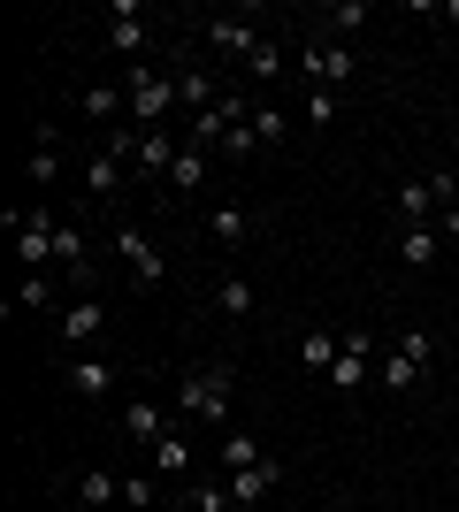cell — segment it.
Segmentation results:
<instances>
[{
  "instance_id": "cell-28",
  "label": "cell",
  "mask_w": 459,
  "mask_h": 512,
  "mask_svg": "<svg viewBox=\"0 0 459 512\" xmlns=\"http://www.w3.org/2000/svg\"><path fill=\"white\" fill-rule=\"evenodd\" d=\"M207 169H215V153L184 146V153H176V169H169V192H176V199H184V192H199V184H207Z\"/></svg>"
},
{
  "instance_id": "cell-9",
  "label": "cell",
  "mask_w": 459,
  "mask_h": 512,
  "mask_svg": "<svg viewBox=\"0 0 459 512\" xmlns=\"http://www.w3.org/2000/svg\"><path fill=\"white\" fill-rule=\"evenodd\" d=\"M146 467L161 474V482H192V467H199V444L184 436V428H169L161 444H146Z\"/></svg>"
},
{
  "instance_id": "cell-16",
  "label": "cell",
  "mask_w": 459,
  "mask_h": 512,
  "mask_svg": "<svg viewBox=\"0 0 459 512\" xmlns=\"http://www.w3.org/2000/svg\"><path fill=\"white\" fill-rule=\"evenodd\" d=\"M253 306H261V299H253V283H245L238 268H222V276H215V314L222 321H253Z\"/></svg>"
},
{
  "instance_id": "cell-3",
  "label": "cell",
  "mask_w": 459,
  "mask_h": 512,
  "mask_svg": "<svg viewBox=\"0 0 459 512\" xmlns=\"http://www.w3.org/2000/svg\"><path fill=\"white\" fill-rule=\"evenodd\" d=\"M429 360H437V337H429V329H391V352L375 360V375H383V390H414L421 375H429Z\"/></svg>"
},
{
  "instance_id": "cell-12",
  "label": "cell",
  "mask_w": 459,
  "mask_h": 512,
  "mask_svg": "<svg viewBox=\"0 0 459 512\" xmlns=\"http://www.w3.org/2000/svg\"><path fill=\"white\" fill-rule=\"evenodd\" d=\"M108 46L123 54V62H146V16H138V0H115V23H108Z\"/></svg>"
},
{
  "instance_id": "cell-5",
  "label": "cell",
  "mask_w": 459,
  "mask_h": 512,
  "mask_svg": "<svg viewBox=\"0 0 459 512\" xmlns=\"http://www.w3.org/2000/svg\"><path fill=\"white\" fill-rule=\"evenodd\" d=\"M54 237H62L54 207H31V214L16 222V260L31 268V276H46V268H54Z\"/></svg>"
},
{
  "instance_id": "cell-6",
  "label": "cell",
  "mask_w": 459,
  "mask_h": 512,
  "mask_svg": "<svg viewBox=\"0 0 459 512\" xmlns=\"http://www.w3.org/2000/svg\"><path fill=\"white\" fill-rule=\"evenodd\" d=\"M115 260H123V268H131V283H161L169 276V260H161V245H153L146 230H131V222H123V230H115Z\"/></svg>"
},
{
  "instance_id": "cell-17",
  "label": "cell",
  "mask_w": 459,
  "mask_h": 512,
  "mask_svg": "<svg viewBox=\"0 0 459 512\" xmlns=\"http://www.w3.org/2000/svg\"><path fill=\"white\" fill-rule=\"evenodd\" d=\"M176 153H184V138H169V130H138V169H146V176H161V184H169Z\"/></svg>"
},
{
  "instance_id": "cell-30",
  "label": "cell",
  "mask_w": 459,
  "mask_h": 512,
  "mask_svg": "<svg viewBox=\"0 0 459 512\" xmlns=\"http://www.w3.org/2000/svg\"><path fill=\"white\" fill-rule=\"evenodd\" d=\"M161 497H169V482H161V474H153V467L123 474V505H131V512H153V505H161Z\"/></svg>"
},
{
  "instance_id": "cell-21",
  "label": "cell",
  "mask_w": 459,
  "mask_h": 512,
  "mask_svg": "<svg viewBox=\"0 0 459 512\" xmlns=\"http://www.w3.org/2000/svg\"><path fill=\"white\" fill-rule=\"evenodd\" d=\"M62 161H69V153H62V130L46 123L39 138H31V184H39V192H46V184L62 176Z\"/></svg>"
},
{
  "instance_id": "cell-24",
  "label": "cell",
  "mask_w": 459,
  "mask_h": 512,
  "mask_svg": "<svg viewBox=\"0 0 459 512\" xmlns=\"http://www.w3.org/2000/svg\"><path fill=\"white\" fill-rule=\"evenodd\" d=\"M215 459H222V474H238V467H261L268 451H261V436H245V428H222Z\"/></svg>"
},
{
  "instance_id": "cell-10",
  "label": "cell",
  "mask_w": 459,
  "mask_h": 512,
  "mask_svg": "<svg viewBox=\"0 0 459 512\" xmlns=\"http://www.w3.org/2000/svg\"><path fill=\"white\" fill-rule=\"evenodd\" d=\"M77 107H85V123L115 130L123 115H131V92H123V77H108V85H85V92H77Z\"/></svg>"
},
{
  "instance_id": "cell-13",
  "label": "cell",
  "mask_w": 459,
  "mask_h": 512,
  "mask_svg": "<svg viewBox=\"0 0 459 512\" xmlns=\"http://www.w3.org/2000/svg\"><path fill=\"white\" fill-rule=\"evenodd\" d=\"M207 46H215V54H253V46H261V31H253V16H207Z\"/></svg>"
},
{
  "instance_id": "cell-2",
  "label": "cell",
  "mask_w": 459,
  "mask_h": 512,
  "mask_svg": "<svg viewBox=\"0 0 459 512\" xmlns=\"http://www.w3.org/2000/svg\"><path fill=\"white\" fill-rule=\"evenodd\" d=\"M123 92H131V123L138 130H169V107H176V69H123Z\"/></svg>"
},
{
  "instance_id": "cell-33",
  "label": "cell",
  "mask_w": 459,
  "mask_h": 512,
  "mask_svg": "<svg viewBox=\"0 0 459 512\" xmlns=\"http://www.w3.org/2000/svg\"><path fill=\"white\" fill-rule=\"evenodd\" d=\"M222 153H230V161H245V153H261V138H253V123H238V130H230V138H222Z\"/></svg>"
},
{
  "instance_id": "cell-7",
  "label": "cell",
  "mask_w": 459,
  "mask_h": 512,
  "mask_svg": "<svg viewBox=\"0 0 459 512\" xmlns=\"http://www.w3.org/2000/svg\"><path fill=\"white\" fill-rule=\"evenodd\" d=\"M368 367H375V329H345V352L329 367V390H368Z\"/></svg>"
},
{
  "instance_id": "cell-29",
  "label": "cell",
  "mask_w": 459,
  "mask_h": 512,
  "mask_svg": "<svg viewBox=\"0 0 459 512\" xmlns=\"http://www.w3.org/2000/svg\"><path fill=\"white\" fill-rule=\"evenodd\" d=\"M69 390H77V398H108V390H115V367L108 360H69Z\"/></svg>"
},
{
  "instance_id": "cell-11",
  "label": "cell",
  "mask_w": 459,
  "mask_h": 512,
  "mask_svg": "<svg viewBox=\"0 0 459 512\" xmlns=\"http://www.w3.org/2000/svg\"><path fill=\"white\" fill-rule=\"evenodd\" d=\"M169 413H176V406H153V398H131V406H123V436H131L138 451H146V444H161V436L176 428Z\"/></svg>"
},
{
  "instance_id": "cell-27",
  "label": "cell",
  "mask_w": 459,
  "mask_h": 512,
  "mask_svg": "<svg viewBox=\"0 0 459 512\" xmlns=\"http://www.w3.org/2000/svg\"><path fill=\"white\" fill-rule=\"evenodd\" d=\"M184 512H238V505H230V482L192 474V482H184Z\"/></svg>"
},
{
  "instance_id": "cell-20",
  "label": "cell",
  "mask_w": 459,
  "mask_h": 512,
  "mask_svg": "<svg viewBox=\"0 0 459 512\" xmlns=\"http://www.w3.org/2000/svg\"><path fill=\"white\" fill-rule=\"evenodd\" d=\"M108 329V306L100 299H69V314H62V344H92Z\"/></svg>"
},
{
  "instance_id": "cell-8",
  "label": "cell",
  "mask_w": 459,
  "mask_h": 512,
  "mask_svg": "<svg viewBox=\"0 0 459 512\" xmlns=\"http://www.w3.org/2000/svg\"><path fill=\"white\" fill-rule=\"evenodd\" d=\"M222 482H230V505H238V512H253L261 497H276V490H284V459H261V467H238V474H222Z\"/></svg>"
},
{
  "instance_id": "cell-14",
  "label": "cell",
  "mask_w": 459,
  "mask_h": 512,
  "mask_svg": "<svg viewBox=\"0 0 459 512\" xmlns=\"http://www.w3.org/2000/svg\"><path fill=\"white\" fill-rule=\"evenodd\" d=\"M368 23V0H329L322 16H314V39H337V46H352V31Z\"/></svg>"
},
{
  "instance_id": "cell-4",
  "label": "cell",
  "mask_w": 459,
  "mask_h": 512,
  "mask_svg": "<svg viewBox=\"0 0 459 512\" xmlns=\"http://www.w3.org/2000/svg\"><path fill=\"white\" fill-rule=\"evenodd\" d=\"M299 69L306 77H314V85H352V77H360V54H352V46H337V39H306L299 46Z\"/></svg>"
},
{
  "instance_id": "cell-19",
  "label": "cell",
  "mask_w": 459,
  "mask_h": 512,
  "mask_svg": "<svg viewBox=\"0 0 459 512\" xmlns=\"http://www.w3.org/2000/svg\"><path fill=\"white\" fill-rule=\"evenodd\" d=\"M391 214H398V230H421V222L437 214V192H429V176H414V184H398Z\"/></svg>"
},
{
  "instance_id": "cell-34",
  "label": "cell",
  "mask_w": 459,
  "mask_h": 512,
  "mask_svg": "<svg viewBox=\"0 0 459 512\" xmlns=\"http://www.w3.org/2000/svg\"><path fill=\"white\" fill-rule=\"evenodd\" d=\"M46 299H54V283H46V276H23L16 283V306H46Z\"/></svg>"
},
{
  "instance_id": "cell-35",
  "label": "cell",
  "mask_w": 459,
  "mask_h": 512,
  "mask_svg": "<svg viewBox=\"0 0 459 512\" xmlns=\"http://www.w3.org/2000/svg\"><path fill=\"white\" fill-rule=\"evenodd\" d=\"M444 237H452V245H459V207H444Z\"/></svg>"
},
{
  "instance_id": "cell-15",
  "label": "cell",
  "mask_w": 459,
  "mask_h": 512,
  "mask_svg": "<svg viewBox=\"0 0 459 512\" xmlns=\"http://www.w3.org/2000/svg\"><path fill=\"white\" fill-rule=\"evenodd\" d=\"M207 237H215V245H245V237H253V207H245V199L207 207Z\"/></svg>"
},
{
  "instance_id": "cell-36",
  "label": "cell",
  "mask_w": 459,
  "mask_h": 512,
  "mask_svg": "<svg viewBox=\"0 0 459 512\" xmlns=\"http://www.w3.org/2000/svg\"><path fill=\"white\" fill-rule=\"evenodd\" d=\"M444 23H459V0H444Z\"/></svg>"
},
{
  "instance_id": "cell-1",
  "label": "cell",
  "mask_w": 459,
  "mask_h": 512,
  "mask_svg": "<svg viewBox=\"0 0 459 512\" xmlns=\"http://www.w3.org/2000/svg\"><path fill=\"white\" fill-rule=\"evenodd\" d=\"M176 413L184 421H207V428H238L230 421V367H192L176 383Z\"/></svg>"
},
{
  "instance_id": "cell-23",
  "label": "cell",
  "mask_w": 459,
  "mask_h": 512,
  "mask_svg": "<svg viewBox=\"0 0 459 512\" xmlns=\"http://www.w3.org/2000/svg\"><path fill=\"white\" fill-rule=\"evenodd\" d=\"M77 505H85V512H108V505H123V482H115L108 467H85V474H77Z\"/></svg>"
},
{
  "instance_id": "cell-37",
  "label": "cell",
  "mask_w": 459,
  "mask_h": 512,
  "mask_svg": "<svg viewBox=\"0 0 459 512\" xmlns=\"http://www.w3.org/2000/svg\"><path fill=\"white\" fill-rule=\"evenodd\" d=\"M123 512H131V505H123Z\"/></svg>"
},
{
  "instance_id": "cell-26",
  "label": "cell",
  "mask_w": 459,
  "mask_h": 512,
  "mask_svg": "<svg viewBox=\"0 0 459 512\" xmlns=\"http://www.w3.org/2000/svg\"><path fill=\"white\" fill-rule=\"evenodd\" d=\"M337 352H345V329H306V337H299V360L314 367V375H329Z\"/></svg>"
},
{
  "instance_id": "cell-22",
  "label": "cell",
  "mask_w": 459,
  "mask_h": 512,
  "mask_svg": "<svg viewBox=\"0 0 459 512\" xmlns=\"http://www.w3.org/2000/svg\"><path fill=\"white\" fill-rule=\"evenodd\" d=\"M398 260H406V268H437L444 260V230H429V222H421V230H398Z\"/></svg>"
},
{
  "instance_id": "cell-31",
  "label": "cell",
  "mask_w": 459,
  "mask_h": 512,
  "mask_svg": "<svg viewBox=\"0 0 459 512\" xmlns=\"http://www.w3.org/2000/svg\"><path fill=\"white\" fill-rule=\"evenodd\" d=\"M253 138H261V146H284V138H291V115L276 100H253Z\"/></svg>"
},
{
  "instance_id": "cell-18",
  "label": "cell",
  "mask_w": 459,
  "mask_h": 512,
  "mask_svg": "<svg viewBox=\"0 0 459 512\" xmlns=\"http://www.w3.org/2000/svg\"><path fill=\"white\" fill-rule=\"evenodd\" d=\"M215 100H222V77H215V69H176V107L207 115Z\"/></svg>"
},
{
  "instance_id": "cell-25",
  "label": "cell",
  "mask_w": 459,
  "mask_h": 512,
  "mask_svg": "<svg viewBox=\"0 0 459 512\" xmlns=\"http://www.w3.org/2000/svg\"><path fill=\"white\" fill-rule=\"evenodd\" d=\"M284 69H291V62H284V46H276V39H268V31H261V46L245 54V77H253V85L268 92V85H284Z\"/></svg>"
},
{
  "instance_id": "cell-32",
  "label": "cell",
  "mask_w": 459,
  "mask_h": 512,
  "mask_svg": "<svg viewBox=\"0 0 459 512\" xmlns=\"http://www.w3.org/2000/svg\"><path fill=\"white\" fill-rule=\"evenodd\" d=\"M337 115H345V100H337L329 85H314V92H306V123H314V130H329Z\"/></svg>"
}]
</instances>
